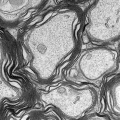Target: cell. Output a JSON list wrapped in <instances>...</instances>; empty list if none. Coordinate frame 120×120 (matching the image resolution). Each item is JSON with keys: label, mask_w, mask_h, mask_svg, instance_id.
<instances>
[{"label": "cell", "mask_w": 120, "mask_h": 120, "mask_svg": "<svg viewBox=\"0 0 120 120\" xmlns=\"http://www.w3.org/2000/svg\"><path fill=\"white\" fill-rule=\"evenodd\" d=\"M78 8L62 5L28 27L22 44L37 60H59L74 53L80 42L82 15Z\"/></svg>", "instance_id": "6da1fadb"}, {"label": "cell", "mask_w": 120, "mask_h": 120, "mask_svg": "<svg viewBox=\"0 0 120 120\" xmlns=\"http://www.w3.org/2000/svg\"><path fill=\"white\" fill-rule=\"evenodd\" d=\"M56 2L57 1L58 3L61 2H67V3H70V2H81L84 0H56Z\"/></svg>", "instance_id": "277c9868"}, {"label": "cell", "mask_w": 120, "mask_h": 120, "mask_svg": "<svg viewBox=\"0 0 120 120\" xmlns=\"http://www.w3.org/2000/svg\"><path fill=\"white\" fill-rule=\"evenodd\" d=\"M48 0H0V19L15 24L30 17Z\"/></svg>", "instance_id": "3957f363"}, {"label": "cell", "mask_w": 120, "mask_h": 120, "mask_svg": "<svg viewBox=\"0 0 120 120\" xmlns=\"http://www.w3.org/2000/svg\"><path fill=\"white\" fill-rule=\"evenodd\" d=\"M85 27L90 38L110 42L120 34V0H95L89 8Z\"/></svg>", "instance_id": "7a4b0ae2"}]
</instances>
